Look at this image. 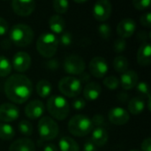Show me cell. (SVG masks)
<instances>
[{
  "instance_id": "e0dca14e",
  "label": "cell",
  "mask_w": 151,
  "mask_h": 151,
  "mask_svg": "<svg viewBox=\"0 0 151 151\" xmlns=\"http://www.w3.org/2000/svg\"><path fill=\"white\" fill-rule=\"evenodd\" d=\"M139 81V76L134 70H127L120 76L119 84L126 91L134 89Z\"/></svg>"
},
{
  "instance_id": "9c48e42d",
  "label": "cell",
  "mask_w": 151,
  "mask_h": 151,
  "mask_svg": "<svg viewBox=\"0 0 151 151\" xmlns=\"http://www.w3.org/2000/svg\"><path fill=\"white\" fill-rule=\"evenodd\" d=\"M112 7L109 0H97L93 6L94 18L101 22L106 21L111 14Z\"/></svg>"
},
{
  "instance_id": "5b68a950",
  "label": "cell",
  "mask_w": 151,
  "mask_h": 151,
  "mask_svg": "<svg viewBox=\"0 0 151 151\" xmlns=\"http://www.w3.org/2000/svg\"><path fill=\"white\" fill-rule=\"evenodd\" d=\"M94 129L91 119L82 114L73 116L68 122L69 133L76 137H84Z\"/></svg>"
},
{
  "instance_id": "5bb4252c",
  "label": "cell",
  "mask_w": 151,
  "mask_h": 151,
  "mask_svg": "<svg viewBox=\"0 0 151 151\" xmlns=\"http://www.w3.org/2000/svg\"><path fill=\"white\" fill-rule=\"evenodd\" d=\"M19 110L12 103H4L0 105V120L4 123L14 122L19 118Z\"/></svg>"
},
{
  "instance_id": "f6af8a7d",
  "label": "cell",
  "mask_w": 151,
  "mask_h": 151,
  "mask_svg": "<svg viewBox=\"0 0 151 151\" xmlns=\"http://www.w3.org/2000/svg\"><path fill=\"white\" fill-rule=\"evenodd\" d=\"M79 80L81 81V83H82V82H88V81H89L90 80V74H88V73H87V72H83V73H81V75H80V78H79Z\"/></svg>"
},
{
  "instance_id": "cb8c5ba5",
  "label": "cell",
  "mask_w": 151,
  "mask_h": 151,
  "mask_svg": "<svg viewBox=\"0 0 151 151\" xmlns=\"http://www.w3.org/2000/svg\"><path fill=\"white\" fill-rule=\"evenodd\" d=\"M60 151H80L79 144L72 137L64 136L60 138L58 142Z\"/></svg>"
},
{
  "instance_id": "d590c367",
  "label": "cell",
  "mask_w": 151,
  "mask_h": 151,
  "mask_svg": "<svg viewBox=\"0 0 151 151\" xmlns=\"http://www.w3.org/2000/svg\"><path fill=\"white\" fill-rule=\"evenodd\" d=\"M133 5L139 11L146 10L150 5V0H133Z\"/></svg>"
},
{
  "instance_id": "f907efd6",
  "label": "cell",
  "mask_w": 151,
  "mask_h": 151,
  "mask_svg": "<svg viewBox=\"0 0 151 151\" xmlns=\"http://www.w3.org/2000/svg\"><path fill=\"white\" fill-rule=\"evenodd\" d=\"M130 151H141V150H136V149H134V150H130Z\"/></svg>"
},
{
  "instance_id": "f1b7e54d",
  "label": "cell",
  "mask_w": 151,
  "mask_h": 151,
  "mask_svg": "<svg viewBox=\"0 0 151 151\" xmlns=\"http://www.w3.org/2000/svg\"><path fill=\"white\" fill-rule=\"evenodd\" d=\"M52 7L58 14H64L68 11L69 2L68 0H52Z\"/></svg>"
},
{
  "instance_id": "52a82bcc",
  "label": "cell",
  "mask_w": 151,
  "mask_h": 151,
  "mask_svg": "<svg viewBox=\"0 0 151 151\" xmlns=\"http://www.w3.org/2000/svg\"><path fill=\"white\" fill-rule=\"evenodd\" d=\"M58 90L63 95L68 98H75L81 94L82 86L79 78L70 76L60 79L58 82Z\"/></svg>"
},
{
  "instance_id": "74e56055",
  "label": "cell",
  "mask_w": 151,
  "mask_h": 151,
  "mask_svg": "<svg viewBox=\"0 0 151 151\" xmlns=\"http://www.w3.org/2000/svg\"><path fill=\"white\" fill-rule=\"evenodd\" d=\"M72 107L76 110H81L86 107V101L83 98H78L73 101Z\"/></svg>"
},
{
  "instance_id": "3957f363",
  "label": "cell",
  "mask_w": 151,
  "mask_h": 151,
  "mask_svg": "<svg viewBox=\"0 0 151 151\" xmlns=\"http://www.w3.org/2000/svg\"><path fill=\"white\" fill-rule=\"evenodd\" d=\"M49 114L57 120H65L70 113V105L61 95H52L46 103Z\"/></svg>"
},
{
  "instance_id": "681fc988",
  "label": "cell",
  "mask_w": 151,
  "mask_h": 151,
  "mask_svg": "<svg viewBox=\"0 0 151 151\" xmlns=\"http://www.w3.org/2000/svg\"><path fill=\"white\" fill-rule=\"evenodd\" d=\"M75 3H77V4H83V3H85V2H87L88 0H73Z\"/></svg>"
},
{
  "instance_id": "4316f807",
  "label": "cell",
  "mask_w": 151,
  "mask_h": 151,
  "mask_svg": "<svg viewBox=\"0 0 151 151\" xmlns=\"http://www.w3.org/2000/svg\"><path fill=\"white\" fill-rule=\"evenodd\" d=\"M15 136V130L7 123L0 124V139L4 141H10Z\"/></svg>"
},
{
  "instance_id": "f35d334b",
  "label": "cell",
  "mask_w": 151,
  "mask_h": 151,
  "mask_svg": "<svg viewBox=\"0 0 151 151\" xmlns=\"http://www.w3.org/2000/svg\"><path fill=\"white\" fill-rule=\"evenodd\" d=\"M9 30V24L8 22L3 18L0 17V36L5 35Z\"/></svg>"
},
{
  "instance_id": "8d00e7d4",
  "label": "cell",
  "mask_w": 151,
  "mask_h": 151,
  "mask_svg": "<svg viewBox=\"0 0 151 151\" xmlns=\"http://www.w3.org/2000/svg\"><path fill=\"white\" fill-rule=\"evenodd\" d=\"M140 21H141V24L145 27V28H151V14L150 12H147L145 13H143L142 16H141V19H140Z\"/></svg>"
},
{
  "instance_id": "30bf717a",
  "label": "cell",
  "mask_w": 151,
  "mask_h": 151,
  "mask_svg": "<svg viewBox=\"0 0 151 151\" xmlns=\"http://www.w3.org/2000/svg\"><path fill=\"white\" fill-rule=\"evenodd\" d=\"M88 69L91 76L96 78H103L107 74L109 67L106 60L104 57L96 56L90 61Z\"/></svg>"
},
{
  "instance_id": "83f0119b",
  "label": "cell",
  "mask_w": 151,
  "mask_h": 151,
  "mask_svg": "<svg viewBox=\"0 0 151 151\" xmlns=\"http://www.w3.org/2000/svg\"><path fill=\"white\" fill-rule=\"evenodd\" d=\"M12 63L5 56H0V77H5L12 72Z\"/></svg>"
},
{
  "instance_id": "44dd1931",
  "label": "cell",
  "mask_w": 151,
  "mask_h": 151,
  "mask_svg": "<svg viewBox=\"0 0 151 151\" xmlns=\"http://www.w3.org/2000/svg\"><path fill=\"white\" fill-rule=\"evenodd\" d=\"M108 139H109V134L104 128L99 126L92 130V135L90 141L96 147L104 146L107 143Z\"/></svg>"
},
{
  "instance_id": "4fadbf2b",
  "label": "cell",
  "mask_w": 151,
  "mask_h": 151,
  "mask_svg": "<svg viewBox=\"0 0 151 151\" xmlns=\"http://www.w3.org/2000/svg\"><path fill=\"white\" fill-rule=\"evenodd\" d=\"M108 117L111 124L115 125H124L128 123L130 115L125 109L121 107H115L109 111Z\"/></svg>"
},
{
  "instance_id": "7a4b0ae2",
  "label": "cell",
  "mask_w": 151,
  "mask_h": 151,
  "mask_svg": "<svg viewBox=\"0 0 151 151\" xmlns=\"http://www.w3.org/2000/svg\"><path fill=\"white\" fill-rule=\"evenodd\" d=\"M9 36L11 42L15 45L19 47H27L32 44L35 33L28 25L19 23L11 28Z\"/></svg>"
},
{
  "instance_id": "7c38bea8",
  "label": "cell",
  "mask_w": 151,
  "mask_h": 151,
  "mask_svg": "<svg viewBox=\"0 0 151 151\" xmlns=\"http://www.w3.org/2000/svg\"><path fill=\"white\" fill-rule=\"evenodd\" d=\"M31 57L26 52H18L12 58V67L19 73L26 72L31 66Z\"/></svg>"
},
{
  "instance_id": "ba28073f",
  "label": "cell",
  "mask_w": 151,
  "mask_h": 151,
  "mask_svg": "<svg viewBox=\"0 0 151 151\" xmlns=\"http://www.w3.org/2000/svg\"><path fill=\"white\" fill-rule=\"evenodd\" d=\"M86 63L84 60L76 54L69 55L65 58L64 61L65 71L71 76H80L85 71Z\"/></svg>"
},
{
  "instance_id": "8992f818",
  "label": "cell",
  "mask_w": 151,
  "mask_h": 151,
  "mask_svg": "<svg viewBox=\"0 0 151 151\" xmlns=\"http://www.w3.org/2000/svg\"><path fill=\"white\" fill-rule=\"evenodd\" d=\"M38 133L42 141L49 142L57 138L59 127L57 122L50 117H42L38 122Z\"/></svg>"
},
{
  "instance_id": "bcb514c9",
  "label": "cell",
  "mask_w": 151,
  "mask_h": 151,
  "mask_svg": "<svg viewBox=\"0 0 151 151\" xmlns=\"http://www.w3.org/2000/svg\"><path fill=\"white\" fill-rule=\"evenodd\" d=\"M43 151H58V149L56 145L52 143H48L43 147Z\"/></svg>"
},
{
  "instance_id": "d6a6232c",
  "label": "cell",
  "mask_w": 151,
  "mask_h": 151,
  "mask_svg": "<svg viewBox=\"0 0 151 151\" xmlns=\"http://www.w3.org/2000/svg\"><path fill=\"white\" fill-rule=\"evenodd\" d=\"M58 43H60L63 46H70L73 43V35L70 31H64L61 33L60 38L58 40Z\"/></svg>"
},
{
  "instance_id": "60d3db41",
  "label": "cell",
  "mask_w": 151,
  "mask_h": 151,
  "mask_svg": "<svg viewBox=\"0 0 151 151\" xmlns=\"http://www.w3.org/2000/svg\"><path fill=\"white\" fill-rule=\"evenodd\" d=\"M150 32H146V31H140L137 35V38L143 42V43H146L150 38Z\"/></svg>"
},
{
  "instance_id": "b9f144b4",
  "label": "cell",
  "mask_w": 151,
  "mask_h": 151,
  "mask_svg": "<svg viewBox=\"0 0 151 151\" xmlns=\"http://www.w3.org/2000/svg\"><path fill=\"white\" fill-rule=\"evenodd\" d=\"M142 151H151V139L150 137H148L143 140L141 145Z\"/></svg>"
},
{
  "instance_id": "d6986e66",
  "label": "cell",
  "mask_w": 151,
  "mask_h": 151,
  "mask_svg": "<svg viewBox=\"0 0 151 151\" xmlns=\"http://www.w3.org/2000/svg\"><path fill=\"white\" fill-rule=\"evenodd\" d=\"M137 62L142 67H147L151 63V46L149 42L142 43L137 52Z\"/></svg>"
},
{
  "instance_id": "484cf974",
  "label": "cell",
  "mask_w": 151,
  "mask_h": 151,
  "mask_svg": "<svg viewBox=\"0 0 151 151\" xmlns=\"http://www.w3.org/2000/svg\"><path fill=\"white\" fill-rule=\"evenodd\" d=\"M128 67H129V63L127 57L125 56L119 55L113 60V68L118 73L122 74L126 72L127 70H128Z\"/></svg>"
},
{
  "instance_id": "ac0fdd59",
  "label": "cell",
  "mask_w": 151,
  "mask_h": 151,
  "mask_svg": "<svg viewBox=\"0 0 151 151\" xmlns=\"http://www.w3.org/2000/svg\"><path fill=\"white\" fill-rule=\"evenodd\" d=\"M102 93V87L96 82H90L86 85L83 89V96L85 101H95Z\"/></svg>"
},
{
  "instance_id": "c3c4849f",
  "label": "cell",
  "mask_w": 151,
  "mask_h": 151,
  "mask_svg": "<svg viewBox=\"0 0 151 151\" xmlns=\"http://www.w3.org/2000/svg\"><path fill=\"white\" fill-rule=\"evenodd\" d=\"M47 67L50 69H56L58 67V63L56 60H51L49 62H47Z\"/></svg>"
},
{
  "instance_id": "8fae6325",
  "label": "cell",
  "mask_w": 151,
  "mask_h": 151,
  "mask_svg": "<svg viewBox=\"0 0 151 151\" xmlns=\"http://www.w3.org/2000/svg\"><path fill=\"white\" fill-rule=\"evenodd\" d=\"M13 12L22 17L29 16L35 9V0H12Z\"/></svg>"
},
{
  "instance_id": "4dcf8cb0",
  "label": "cell",
  "mask_w": 151,
  "mask_h": 151,
  "mask_svg": "<svg viewBox=\"0 0 151 151\" xmlns=\"http://www.w3.org/2000/svg\"><path fill=\"white\" fill-rule=\"evenodd\" d=\"M104 85L110 90H116L119 86V79L114 76H109L105 77L103 81Z\"/></svg>"
},
{
  "instance_id": "2e32d148",
  "label": "cell",
  "mask_w": 151,
  "mask_h": 151,
  "mask_svg": "<svg viewBox=\"0 0 151 151\" xmlns=\"http://www.w3.org/2000/svg\"><path fill=\"white\" fill-rule=\"evenodd\" d=\"M45 111L44 104L38 100L29 101L25 107V115L30 119H37L42 117Z\"/></svg>"
},
{
  "instance_id": "9a60e30c",
  "label": "cell",
  "mask_w": 151,
  "mask_h": 151,
  "mask_svg": "<svg viewBox=\"0 0 151 151\" xmlns=\"http://www.w3.org/2000/svg\"><path fill=\"white\" fill-rule=\"evenodd\" d=\"M136 30V23L131 18H125L119 21L117 27L118 35L120 38L126 39L134 35Z\"/></svg>"
},
{
  "instance_id": "e575fe53",
  "label": "cell",
  "mask_w": 151,
  "mask_h": 151,
  "mask_svg": "<svg viewBox=\"0 0 151 151\" xmlns=\"http://www.w3.org/2000/svg\"><path fill=\"white\" fill-rule=\"evenodd\" d=\"M126 48H127V42L125 39L118 38L117 40H115L114 44H113V50L115 53H121L125 52Z\"/></svg>"
},
{
  "instance_id": "6da1fadb",
  "label": "cell",
  "mask_w": 151,
  "mask_h": 151,
  "mask_svg": "<svg viewBox=\"0 0 151 151\" xmlns=\"http://www.w3.org/2000/svg\"><path fill=\"white\" fill-rule=\"evenodd\" d=\"M32 92V82L22 74H13L4 83V93L7 99L15 104L26 102L30 98Z\"/></svg>"
},
{
  "instance_id": "ee69618b",
  "label": "cell",
  "mask_w": 151,
  "mask_h": 151,
  "mask_svg": "<svg viewBox=\"0 0 151 151\" xmlns=\"http://www.w3.org/2000/svg\"><path fill=\"white\" fill-rule=\"evenodd\" d=\"M118 99H119V101L120 102L125 103V102H127V101H128V99H129V95L127 94V93H125V92H123V93H119V95H118Z\"/></svg>"
},
{
  "instance_id": "ab89813d",
  "label": "cell",
  "mask_w": 151,
  "mask_h": 151,
  "mask_svg": "<svg viewBox=\"0 0 151 151\" xmlns=\"http://www.w3.org/2000/svg\"><path fill=\"white\" fill-rule=\"evenodd\" d=\"M91 121H92L93 125H96L97 127H99V125H101L104 123V117L101 114H96L93 117Z\"/></svg>"
},
{
  "instance_id": "7dc6e473",
  "label": "cell",
  "mask_w": 151,
  "mask_h": 151,
  "mask_svg": "<svg viewBox=\"0 0 151 151\" xmlns=\"http://www.w3.org/2000/svg\"><path fill=\"white\" fill-rule=\"evenodd\" d=\"M1 46H2V48H4V49H9V48H11V46H12V42H11V40H9V39H4V40L1 42Z\"/></svg>"
},
{
  "instance_id": "277c9868",
  "label": "cell",
  "mask_w": 151,
  "mask_h": 151,
  "mask_svg": "<svg viewBox=\"0 0 151 151\" xmlns=\"http://www.w3.org/2000/svg\"><path fill=\"white\" fill-rule=\"evenodd\" d=\"M58 38L50 32L40 35L36 41V50L44 58L53 57L58 48Z\"/></svg>"
},
{
  "instance_id": "836d02e7",
  "label": "cell",
  "mask_w": 151,
  "mask_h": 151,
  "mask_svg": "<svg viewBox=\"0 0 151 151\" xmlns=\"http://www.w3.org/2000/svg\"><path fill=\"white\" fill-rule=\"evenodd\" d=\"M136 89V92L138 93H140L141 95L144 96V97H148L149 95H150V88L149 85L146 82H138V84L136 85V86L134 87Z\"/></svg>"
},
{
  "instance_id": "1f68e13d",
  "label": "cell",
  "mask_w": 151,
  "mask_h": 151,
  "mask_svg": "<svg viewBox=\"0 0 151 151\" xmlns=\"http://www.w3.org/2000/svg\"><path fill=\"white\" fill-rule=\"evenodd\" d=\"M98 33L103 39L108 40L111 36V28L107 23H102L98 27Z\"/></svg>"
},
{
  "instance_id": "f546056e",
  "label": "cell",
  "mask_w": 151,
  "mask_h": 151,
  "mask_svg": "<svg viewBox=\"0 0 151 151\" xmlns=\"http://www.w3.org/2000/svg\"><path fill=\"white\" fill-rule=\"evenodd\" d=\"M18 129L19 133L25 136H30L33 133V125L27 120H22L18 125Z\"/></svg>"
},
{
  "instance_id": "d4e9b609",
  "label": "cell",
  "mask_w": 151,
  "mask_h": 151,
  "mask_svg": "<svg viewBox=\"0 0 151 151\" xmlns=\"http://www.w3.org/2000/svg\"><path fill=\"white\" fill-rule=\"evenodd\" d=\"M52 92V86L48 80L42 79L36 85V93L41 98H47Z\"/></svg>"
},
{
  "instance_id": "7402d4cb",
  "label": "cell",
  "mask_w": 151,
  "mask_h": 151,
  "mask_svg": "<svg viewBox=\"0 0 151 151\" xmlns=\"http://www.w3.org/2000/svg\"><path fill=\"white\" fill-rule=\"evenodd\" d=\"M127 108H128V111H129L128 113H130L134 116H138L146 108L145 100H143L142 97L132 98L127 103Z\"/></svg>"
},
{
  "instance_id": "7bdbcfd3",
  "label": "cell",
  "mask_w": 151,
  "mask_h": 151,
  "mask_svg": "<svg viewBox=\"0 0 151 151\" xmlns=\"http://www.w3.org/2000/svg\"><path fill=\"white\" fill-rule=\"evenodd\" d=\"M83 151H97L96 150V146L90 141H87L83 146Z\"/></svg>"
},
{
  "instance_id": "603a6c76",
  "label": "cell",
  "mask_w": 151,
  "mask_h": 151,
  "mask_svg": "<svg viewBox=\"0 0 151 151\" xmlns=\"http://www.w3.org/2000/svg\"><path fill=\"white\" fill-rule=\"evenodd\" d=\"M50 29L55 34H61L65 31V21L64 18L59 14L52 15L49 20Z\"/></svg>"
},
{
  "instance_id": "ffe728a7",
  "label": "cell",
  "mask_w": 151,
  "mask_h": 151,
  "mask_svg": "<svg viewBox=\"0 0 151 151\" xmlns=\"http://www.w3.org/2000/svg\"><path fill=\"white\" fill-rule=\"evenodd\" d=\"M9 151H35V146L32 140L20 138L10 145Z\"/></svg>"
}]
</instances>
